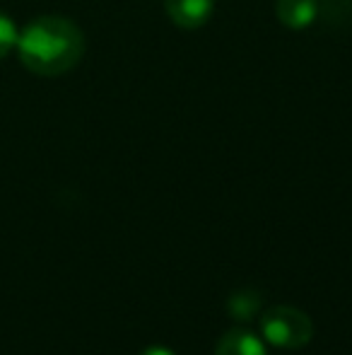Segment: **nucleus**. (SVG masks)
Masks as SVG:
<instances>
[{"instance_id": "nucleus-7", "label": "nucleus", "mask_w": 352, "mask_h": 355, "mask_svg": "<svg viewBox=\"0 0 352 355\" xmlns=\"http://www.w3.org/2000/svg\"><path fill=\"white\" fill-rule=\"evenodd\" d=\"M17 37H19V32H17V27H15V22L0 10V61L17 46Z\"/></svg>"}, {"instance_id": "nucleus-6", "label": "nucleus", "mask_w": 352, "mask_h": 355, "mask_svg": "<svg viewBox=\"0 0 352 355\" xmlns=\"http://www.w3.org/2000/svg\"><path fill=\"white\" fill-rule=\"evenodd\" d=\"M256 309H259V295L256 293H239L234 295V297L230 300V314L237 319H249L256 314Z\"/></svg>"}, {"instance_id": "nucleus-5", "label": "nucleus", "mask_w": 352, "mask_h": 355, "mask_svg": "<svg viewBox=\"0 0 352 355\" xmlns=\"http://www.w3.org/2000/svg\"><path fill=\"white\" fill-rule=\"evenodd\" d=\"M215 355H266V346L256 334L246 329H232L217 341Z\"/></svg>"}, {"instance_id": "nucleus-3", "label": "nucleus", "mask_w": 352, "mask_h": 355, "mask_svg": "<svg viewBox=\"0 0 352 355\" xmlns=\"http://www.w3.org/2000/svg\"><path fill=\"white\" fill-rule=\"evenodd\" d=\"M172 22L181 29H198L215 12V0H167Z\"/></svg>"}, {"instance_id": "nucleus-4", "label": "nucleus", "mask_w": 352, "mask_h": 355, "mask_svg": "<svg viewBox=\"0 0 352 355\" xmlns=\"http://www.w3.org/2000/svg\"><path fill=\"white\" fill-rule=\"evenodd\" d=\"M319 5L316 0H277L275 15L287 29H306L314 24Z\"/></svg>"}, {"instance_id": "nucleus-1", "label": "nucleus", "mask_w": 352, "mask_h": 355, "mask_svg": "<svg viewBox=\"0 0 352 355\" xmlns=\"http://www.w3.org/2000/svg\"><path fill=\"white\" fill-rule=\"evenodd\" d=\"M17 56L29 73L56 78L80 63L85 34L73 19L44 15L27 24L17 37Z\"/></svg>"}, {"instance_id": "nucleus-2", "label": "nucleus", "mask_w": 352, "mask_h": 355, "mask_svg": "<svg viewBox=\"0 0 352 355\" xmlns=\"http://www.w3.org/2000/svg\"><path fill=\"white\" fill-rule=\"evenodd\" d=\"M261 334L268 343L285 351L304 348L314 336V322L309 314L290 304H272L261 314Z\"/></svg>"}, {"instance_id": "nucleus-8", "label": "nucleus", "mask_w": 352, "mask_h": 355, "mask_svg": "<svg viewBox=\"0 0 352 355\" xmlns=\"http://www.w3.org/2000/svg\"><path fill=\"white\" fill-rule=\"evenodd\" d=\"M140 355H174L169 351V348H162V346H152V348H147V351H142Z\"/></svg>"}]
</instances>
